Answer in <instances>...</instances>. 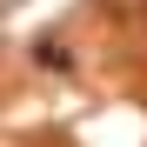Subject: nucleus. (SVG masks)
<instances>
[{"label":"nucleus","mask_w":147,"mask_h":147,"mask_svg":"<svg viewBox=\"0 0 147 147\" xmlns=\"http://www.w3.org/2000/svg\"><path fill=\"white\" fill-rule=\"evenodd\" d=\"M140 20H147V7H140Z\"/></svg>","instance_id":"obj_4"},{"label":"nucleus","mask_w":147,"mask_h":147,"mask_svg":"<svg viewBox=\"0 0 147 147\" xmlns=\"http://www.w3.org/2000/svg\"><path fill=\"white\" fill-rule=\"evenodd\" d=\"M13 7H20V0H0V13H13Z\"/></svg>","instance_id":"obj_3"},{"label":"nucleus","mask_w":147,"mask_h":147,"mask_svg":"<svg viewBox=\"0 0 147 147\" xmlns=\"http://www.w3.org/2000/svg\"><path fill=\"white\" fill-rule=\"evenodd\" d=\"M34 60H40V67H54V74H67V67H74V47L47 34V40H34Z\"/></svg>","instance_id":"obj_1"},{"label":"nucleus","mask_w":147,"mask_h":147,"mask_svg":"<svg viewBox=\"0 0 147 147\" xmlns=\"http://www.w3.org/2000/svg\"><path fill=\"white\" fill-rule=\"evenodd\" d=\"M107 7H114V13H140L147 0H107Z\"/></svg>","instance_id":"obj_2"}]
</instances>
